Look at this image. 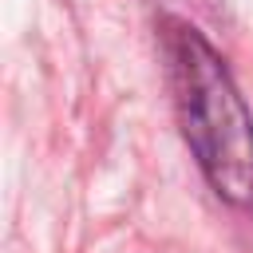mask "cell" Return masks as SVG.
<instances>
[{
  "label": "cell",
  "instance_id": "6da1fadb",
  "mask_svg": "<svg viewBox=\"0 0 253 253\" xmlns=\"http://www.w3.org/2000/svg\"><path fill=\"white\" fill-rule=\"evenodd\" d=\"M158 36L178 126L210 190L229 206H253V115L225 59L182 16H166Z\"/></svg>",
  "mask_w": 253,
  "mask_h": 253
}]
</instances>
